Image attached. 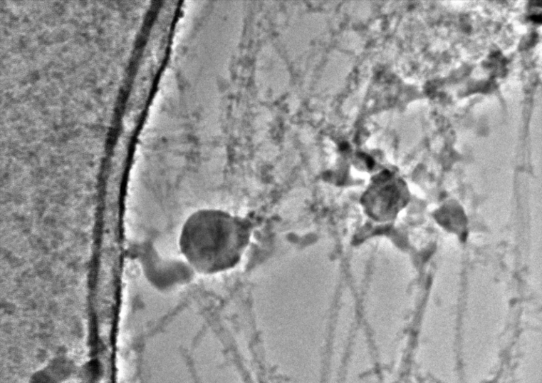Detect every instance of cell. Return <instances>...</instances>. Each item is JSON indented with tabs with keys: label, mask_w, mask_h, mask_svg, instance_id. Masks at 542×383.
Wrapping results in <instances>:
<instances>
[{
	"label": "cell",
	"mask_w": 542,
	"mask_h": 383,
	"mask_svg": "<svg viewBox=\"0 0 542 383\" xmlns=\"http://www.w3.org/2000/svg\"><path fill=\"white\" fill-rule=\"evenodd\" d=\"M249 240V226L235 214L219 209H201L184 221L179 247L194 270L209 275L237 267Z\"/></svg>",
	"instance_id": "1"
},
{
	"label": "cell",
	"mask_w": 542,
	"mask_h": 383,
	"mask_svg": "<svg viewBox=\"0 0 542 383\" xmlns=\"http://www.w3.org/2000/svg\"><path fill=\"white\" fill-rule=\"evenodd\" d=\"M51 367H53L51 366ZM59 377L56 376V371L53 367L52 370H43L36 373L32 379H31L30 383H59Z\"/></svg>",
	"instance_id": "2"
},
{
	"label": "cell",
	"mask_w": 542,
	"mask_h": 383,
	"mask_svg": "<svg viewBox=\"0 0 542 383\" xmlns=\"http://www.w3.org/2000/svg\"><path fill=\"white\" fill-rule=\"evenodd\" d=\"M531 19L535 22H541V15H534V16L531 17Z\"/></svg>",
	"instance_id": "3"
}]
</instances>
